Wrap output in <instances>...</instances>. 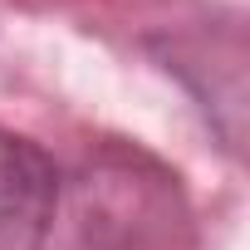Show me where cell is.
<instances>
[{
  "label": "cell",
  "instance_id": "cell-1",
  "mask_svg": "<svg viewBox=\"0 0 250 250\" xmlns=\"http://www.w3.org/2000/svg\"><path fill=\"white\" fill-rule=\"evenodd\" d=\"M59 172L49 152L0 128V250H40L54 230Z\"/></svg>",
  "mask_w": 250,
  "mask_h": 250
}]
</instances>
